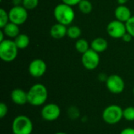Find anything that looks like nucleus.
I'll list each match as a JSON object with an SVG mask.
<instances>
[{
	"instance_id": "obj_15",
	"label": "nucleus",
	"mask_w": 134,
	"mask_h": 134,
	"mask_svg": "<svg viewBox=\"0 0 134 134\" xmlns=\"http://www.w3.org/2000/svg\"><path fill=\"white\" fill-rule=\"evenodd\" d=\"M108 41L102 37H97L94 38L90 43V48L98 53L104 52L108 49Z\"/></svg>"
},
{
	"instance_id": "obj_12",
	"label": "nucleus",
	"mask_w": 134,
	"mask_h": 134,
	"mask_svg": "<svg viewBox=\"0 0 134 134\" xmlns=\"http://www.w3.org/2000/svg\"><path fill=\"white\" fill-rule=\"evenodd\" d=\"M11 100L16 105L22 106L28 103L27 101V92L22 89L16 88L12 90L10 93Z\"/></svg>"
},
{
	"instance_id": "obj_13",
	"label": "nucleus",
	"mask_w": 134,
	"mask_h": 134,
	"mask_svg": "<svg viewBox=\"0 0 134 134\" xmlns=\"http://www.w3.org/2000/svg\"><path fill=\"white\" fill-rule=\"evenodd\" d=\"M115 16L116 20L126 23L132 16L131 11L126 5H119L115 10Z\"/></svg>"
},
{
	"instance_id": "obj_5",
	"label": "nucleus",
	"mask_w": 134,
	"mask_h": 134,
	"mask_svg": "<svg viewBox=\"0 0 134 134\" xmlns=\"http://www.w3.org/2000/svg\"><path fill=\"white\" fill-rule=\"evenodd\" d=\"M102 119L108 125H115L123 119V109L117 104L109 105L103 111Z\"/></svg>"
},
{
	"instance_id": "obj_23",
	"label": "nucleus",
	"mask_w": 134,
	"mask_h": 134,
	"mask_svg": "<svg viewBox=\"0 0 134 134\" xmlns=\"http://www.w3.org/2000/svg\"><path fill=\"white\" fill-rule=\"evenodd\" d=\"M39 0H23L22 5L27 10L35 9L38 5Z\"/></svg>"
},
{
	"instance_id": "obj_20",
	"label": "nucleus",
	"mask_w": 134,
	"mask_h": 134,
	"mask_svg": "<svg viewBox=\"0 0 134 134\" xmlns=\"http://www.w3.org/2000/svg\"><path fill=\"white\" fill-rule=\"evenodd\" d=\"M79 9L84 14H89L93 10V5L89 0H81L78 5Z\"/></svg>"
},
{
	"instance_id": "obj_28",
	"label": "nucleus",
	"mask_w": 134,
	"mask_h": 134,
	"mask_svg": "<svg viewBox=\"0 0 134 134\" xmlns=\"http://www.w3.org/2000/svg\"><path fill=\"white\" fill-rule=\"evenodd\" d=\"M133 38V37L130 33L126 32V33L122 36V39L125 42H131V41H132Z\"/></svg>"
},
{
	"instance_id": "obj_17",
	"label": "nucleus",
	"mask_w": 134,
	"mask_h": 134,
	"mask_svg": "<svg viewBox=\"0 0 134 134\" xmlns=\"http://www.w3.org/2000/svg\"><path fill=\"white\" fill-rule=\"evenodd\" d=\"M14 42L19 49L27 48L30 44V38L25 34H20L14 38Z\"/></svg>"
},
{
	"instance_id": "obj_27",
	"label": "nucleus",
	"mask_w": 134,
	"mask_h": 134,
	"mask_svg": "<svg viewBox=\"0 0 134 134\" xmlns=\"http://www.w3.org/2000/svg\"><path fill=\"white\" fill-rule=\"evenodd\" d=\"M120 134H134V128H132V127L124 128L120 132Z\"/></svg>"
},
{
	"instance_id": "obj_19",
	"label": "nucleus",
	"mask_w": 134,
	"mask_h": 134,
	"mask_svg": "<svg viewBox=\"0 0 134 134\" xmlns=\"http://www.w3.org/2000/svg\"><path fill=\"white\" fill-rule=\"evenodd\" d=\"M82 35V30L79 27L72 25L68 27L67 36H68L71 39H79Z\"/></svg>"
},
{
	"instance_id": "obj_30",
	"label": "nucleus",
	"mask_w": 134,
	"mask_h": 134,
	"mask_svg": "<svg viewBox=\"0 0 134 134\" xmlns=\"http://www.w3.org/2000/svg\"><path fill=\"white\" fill-rule=\"evenodd\" d=\"M5 33L3 32V31L1 30V31H0V42H2L3 40H5V38H4V36H5Z\"/></svg>"
},
{
	"instance_id": "obj_32",
	"label": "nucleus",
	"mask_w": 134,
	"mask_h": 134,
	"mask_svg": "<svg viewBox=\"0 0 134 134\" xmlns=\"http://www.w3.org/2000/svg\"><path fill=\"white\" fill-rule=\"evenodd\" d=\"M54 134H68L66 133H64V132H57V133H56Z\"/></svg>"
},
{
	"instance_id": "obj_14",
	"label": "nucleus",
	"mask_w": 134,
	"mask_h": 134,
	"mask_svg": "<svg viewBox=\"0 0 134 134\" xmlns=\"http://www.w3.org/2000/svg\"><path fill=\"white\" fill-rule=\"evenodd\" d=\"M67 26L61 24L60 23H57L51 27L49 34L51 37L54 39H61L67 35Z\"/></svg>"
},
{
	"instance_id": "obj_25",
	"label": "nucleus",
	"mask_w": 134,
	"mask_h": 134,
	"mask_svg": "<svg viewBox=\"0 0 134 134\" xmlns=\"http://www.w3.org/2000/svg\"><path fill=\"white\" fill-rule=\"evenodd\" d=\"M8 113V107L7 105L2 102L0 103V118L1 119H3Z\"/></svg>"
},
{
	"instance_id": "obj_2",
	"label": "nucleus",
	"mask_w": 134,
	"mask_h": 134,
	"mask_svg": "<svg viewBox=\"0 0 134 134\" xmlns=\"http://www.w3.org/2000/svg\"><path fill=\"white\" fill-rule=\"evenodd\" d=\"M53 16L57 23L68 26L71 24L74 21L75 13L72 6L62 2L54 8Z\"/></svg>"
},
{
	"instance_id": "obj_7",
	"label": "nucleus",
	"mask_w": 134,
	"mask_h": 134,
	"mask_svg": "<svg viewBox=\"0 0 134 134\" xmlns=\"http://www.w3.org/2000/svg\"><path fill=\"white\" fill-rule=\"evenodd\" d=\"M105 84L108 91L113 94L122 93L126 86L123 79L118 75H109L105 82Z\"/></svg>"
},
{
	"instance_id": "obj_16",
	"label": "nucleus",
	"mask_w": 134,
	"mask_h": 134,
	"mask_svg": "<svg viewBox=\"0 0 134 134\" xmlns=\"http://www.w3.org/2000/svg\"><path fill=\"white\" fill-rule=\"evenodd\" d=\"M2 30L5 33V36L9 38H15L20 34L19 25L12 22H9Z\"/></svg>"
},
{
	"instance_id": "obj_8",
	"label": "nucleus",
	"mask_w": 134,
	"mask_h": 134,
	"mask_svg": "<svg viewBox=\"0 0 134 134\" xmlns=\"http://www.w3.org/2000/svg\"><path fill=\"white\" fill-rule=\"evenodd\" d=\"M100 61V58L99 53L91 48L82 56V64L83 67L89 71H93L96 69L99 66Z\"/></svg>"
},
{
	"instance_id": "obj_18",
	"label": "nucleus",
	"mask_w": 134,
	"mask_h": 134,
	"mask_svg": "<svg viewBox=\"0 0 134 134\" xmlns=\"http://www.w3.org/2000/svg\"><path fill=\"white\" fill-rule=\"evenodd\" d=\"M75 49L79 53L83 54L90 49V43L85 38H79L75 42Z\"/></svg>"
},
{
	"instance_id": "obj_3",
	"label": "nucleus",
	"mask_w": 134,
	"mask_h": 134,
	"mask_svg": "<svg viewBox=\"0 0 134 134\" xmlns=\"http://www.w3.org/2000/svg\"><path fill=\"white\" fill-rule=\"evenodd\" d=\"M18 47L14 40L6 38L0 42V58L4 62L13 61L18 54Z\"/></svg>"
},
{
	"instance_id": "obj_22",
	"label": "nucleus",
	"mask_w": 134,
	"mask_h": 134,
	"mask_svg": "<svg viewBox=\"0 0 134 134\" xmlns=\"http://www.w3.org/2000/svg\"><path fill=\"white\" fill-rule=\"evenodd\" d=\"M9 22V13H7L4 9H0V27L2 29Z\"/></svg>"
},
{
	"instance_id": "obj_33",
	"label": "nucleus",
	"mask_w": 134,
	"mask_h": 134,
	"mask_svg": "<svg viewBox=\"0 0 134 134\" xmlns=\"http://www.w3.org/2000/svg\"><path fill=\"white\" fill-rule=\"evenodd\" d=\"M133 95H134V87H133Z\"/></svg>"
},
{
	"instance_id": "obj_4",
	"label": "nucleus",
	"mask_w": 134,
	"mask_h": 134,
	"mask_svg": "<svg viewBox=\"0 0 134 134\" xmlns=\"http://www.w3.org/2000/svg\"><path fill=\"white\" fill-rule=\"evenodd\" d=\"M33 123L29 117L20 115L14 118L12 122V132L13 134H31Z\"/></svg>"
},
{
	"instance_id": "obj_1",
	"label": "nucleus",
	"mask_w": 134,
	"mask_h": 134,
	"mask_svg": "<svg viewBox=\"0 0 134 134\" xmlns=\"http://www.w3.org/2000/svg\"><path fill=\"white\" fill-rule=\"evenodd\" d=\"M27 92V101L31 106L39 107L43 105L48 98V90L42 83L34 84Z\"/></svg>"
},
{
	"instance_id": "obj_21",
	"label": "nucleus",
	"mask_w": 134,
	"mask_h": 134,
	"mask_svg": "<svg viewBox=\"0 0 134 134\" xmlns=\"http://www.w3.org/2000/svg\"><path fill=\"white\" fill-rule=\"evenodd\" d=\"M123 119L126 121H134V107L130 106L123 109Z\"/></svg>"
},
{
	"instance_id": "obj_29",
	"label": "nucleus",
	"mask_w": 134,
	"mask_h": 134,
	"mask_svg": "<svg viewBox=\"0 0 134 134\" xmlns=\"http://www.w3.org/2000/svg\"><path fill=\"white\" fill-rule=\"evenodd\" d=\"M23 0H12V3L13 5H22Z\"/></svg>"
},
{
	"instance_id": "obj_34",
	"label": "nucleus",
	"mask_w": 134,
	"mask_h": 134,
	"mask_svg": "<svg viewBox=\"0 0 134 134\" xmlns=\"http://www.w3.org/2000/svg\"></svg>"
},
{
	"instance_id": "obj_11",
	"label": "nucleus",
	"mask_w": 134,
	"mask_h": 134,
	"mask_svg": "<svg viewBox=\"0 0 134 134\" xmlns=\"http://www.w3.org/2000/svg\"><path fill=\"white\" fill-rule=\"evenodd\" d=\"M47 66L46 62L42 59H35L29 64L28 72L34 78H40L43 76L46 71Z\"/></svg>"
},
{
	"instance_id": "obj_10",
	"label": "nucleus",
	"mask_w": 134,
	"mask_h": 134,
	"mask_svg": "<svg viewBox=\"0 0 134 134\" xmlns=\"http://www.w3.org/2000/svg\"><path fill=\"white\" fill-rule=\"evenodd\" d=\"M61 111L60 107L54 103H50L44 105L41 110V117L47 122L57 120L60 115Z\"/></svg>"
},
{
	"instance_id": "obj_26",
	"label": "nucleus",
	"mask_w": 134,
	"mask_h": 134,
	"mask_svg": "<svg viewBox=\"0 0 134 134\" xmlns=\"http://www.w3.org/2000/svg\"><path fill=\"white\" fill-rule=\"evenodd\" d=\"M81 2V0H62V2L64 4H67L70 6H74L75 5H79V3Z\"/></svg>"
},
{
	"instance_id": "obj_31",
	"label": "nucleus",
	"mask_w": 134,
	"mask_h": 134,
	"mask_svg": "<svg viewBox=\"0 0 134 134\" xmlns=\"http://www.w3.org/2000/svg\"><path fill=\"white\" fill-rule=\"evenodd\" d=\"M119 5H126V3H127L129 2V0H117Z\"/></svg>"
},
{
	"instance_id": "obj_9",
	"label": "nucleus",
	"mask_w": 134,
	"mask_h": 134,
	"mask_svg": "<svg viewBox=\"0 0 134 134\" xmlns=\"http://www.w3.org/2000/svg\"><path fill=\"white\" fill-rule=\"evenodd\" d=\"M126 32V23L118 20H114L107 25V33L110 37L115 39L122 38Z\"/></svg>"
},
{
	"instance_id": "obj_6",
	"label": "nucleus",
	"mask_w": 134,
	"mask_h": 134,
	"mask_svg": "<svg viewBox=\"0 0 134 134\" xmlns=\"http://www.w3.org/2000/svg\"><path fill=\"white\" fill-rule=\"evenodd\" d=\"M8 13L9 22L14 23L17 25L24 24L28 17L27 9L23 5H13Z\"/></svg>"
},
{
	"instance_id": "obj_24",
	"label": "nucleus",
	"mask_w": 134,
	"mask_h": 134,
	"mask_svg": "<svg viewBox=\"0 0 134 134\" xmlns=\"http://www.w3.org/2000/svg\"><path fill=\"white\" fill-rule=\"evenodd\" d=\"M126 31L134 38V16H132L130 19L126 23Z\"/></svg>"
}]
</instances>
